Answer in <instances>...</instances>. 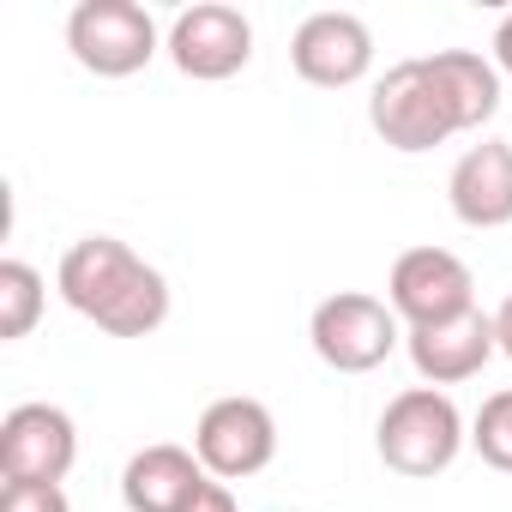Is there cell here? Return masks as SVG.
I'll list each match as a JSON object with an SVG mask.
<instances>
[{"label": "cell", "mask_w": 512, "mask_h": 512, "mask_svg": "<svg viewBox=\"0 0 512 512\" xmlns=\"http://www.w3.org/2000/svg\"><path fill=\"white\" fill-rule=\"evenodd\" d=\"M61 302L109 338H151L169 320V278L115 235H85L61 253Z\"/></svg>", "instance_id": "cell-1"}, {"label": "cell", "mask_w": 512, "mask_h": 512, "mask_svg": "<svg viewBox=\"0 0 512 512\" xmlns=\"http://www.w3.org/2000/svg\"><path fill=\"white\" fill-rule=\"evenodd\" d=\"M470 428L458 416V404L440 392V386H410L398 392L386 410H380V428H374V446H380V464L410 476V482H428L440 470L458 464Z\"/></svg>", "instance_id": "cell-2"}, {"label": "cell", "mask_w": 512, "mask_h": 512, "mask_svg": "<svg viewBox=\"0 0 512 512\" xmlns=\"http://www.w3.org/2000/svg\"><path fill=\"white\" fill-rule=\"evenodd\" d=\"M368 127H374L392 151L422 157V151H434V145H446V139L458 133V115H452V103L440 97L428 61L416 55V61H398V67H386V73L374 79V91H368Z\"/></svg>", "instance_id": "cell-3"}, {"label": "cell", "mask_w": 512, "mask_h": 512, "mask_svg": "<svg viewBox=\"0 0 512 512\" xmlns=\"http://www.w3.org/2000/svg\"><path fill=\"white\" fill-rule=\"evenodd\" d=\"M308 344L326 368L338 374H374L398 344H404V320L392 314V302L362 296V290H338L314 308L308 320Z\"/></svg>", "instance_id": "cell-4"}, {"label": "cell", "mask_w": 512, "mask_h": 512, "mask_svg": "<svg viewBox=\"0 0 512 512\" xmlns=\"http://www.w3.org/2000/svg\"><path fill=\"white\" fill-rule=\"evenodd\" d=\"M67 49L85 73L97 79H127L139 67H151V55L163 49L157 19L139 0H79L67 13Z\"/></svg>", "instance_id": "cell-5"}, {"label": "cell", "mask_w": 512, "mask_h": 512, "mask_svg": "<svg viewBox=\"0 0 512 512\" xmlns=\"http://www.w3.org/2000/svg\"><path fill=\"white\" fill-rule=\"evenodd\" d=\"M386 302L404 320V332L446 326V320L476 308V278H470V266L452 247H434V241L428 247H404L392 260V278H386Z\"/></svg>", "instance_id": "cell-6"}, {"label": "cell", "mask_w": 512, "mask_h": 512, "mask_svg": "<svg viewBox=\"0 0 512 512\" xmlns=\"http://www.w3.org/2000/svg\"><path fill=\"white\" fill-rule=\"evenodd\" d=\"M193 452L217 482H247L278 458V416L260 398H217L193 428Z\"/></svg>", "instance_id": "cell-7"}, {"label": "cell", "mask_w": 512, "mask_h": 512, "mask_svg": "<svg viewBox=\"0 0 512 512\" xmlns=\"http://www.w3.org/2000/svg\"><path fill=\"white\" fill-rule=\"evenodd\" d=\"M169 61L199 79V85H217V79H235L247 61H253V25L241 7H223V0H199V7H181L169 37H163Z\"/></svg>", "instance_id": "cell-8"}, {"label": "cell", "mask_w": 512, "mask_h": 512, "mask_svg": "<svg viewBox=\"0 0 512 512\" xmlns=\"http://www.w3.org/2000/svg\"><path fill=\"white\" fill-rule=\"evenodd\" d=\"M79 464V428L61 404H19L0 422V476L7 482H67Z\"/></svg>", "instance_id": "cell-9"}, {"label": "cell", "mask_w": 512, "mask_h": 512, "mask_svg": "<svg viewBox=\"0 0 512 512\" xmlns=\"http://www.w3.org/2000/svg\"><path fill=\"white\" fill-rule=\"evenodd\" d=\"M290 61L314 91H350L374 67V31L356 13H308L290 37Z\"/></svg>", "instance_id": "cell-10"}, {"label": "cell", "mask_w": 512, "mask_h": 512, "mask_svg": "<svg viewBox=\"0 0 512 512\" xmlns=\"http://www.w3.org/2000/svg\"><path fill=\"white\" fill-rule=\"evenodd\" d=\"M404 350H410V368L422 374V386H458V380H476L488 362H494V350H500V338H494V314H482V308H470V314H458V320H446V326H422V332H404Z\"/></svg>", "instance_id": "cell-11"}, {"label": "cell", "mask_w": 512, "mask_h": 512, "mask_svg": "<svg viewBox=\"0 0 512 512\" xmlns=\"http://www.w3.org/2000/svg\"><path fill=\"white\" fill-rule=\"evenodd\" d=\"M446 205L464 229H506L512 223V145L482 139L446 175Z\"/></svg>", "instance_id": "cell-12"}, {"label": "cell", "mask_w": 512, "mask_h": 512, "mask_svg": "<svg viewBox=\"0 0 512 512\" xmlns=\"http://www.w3.org/2000/svg\"><path fill=\"white\" fill-rule=\"evenodd\" d=\"M205 482H211V470L199 464V452L157 440V446H139V452L127 458V470H121V500H127V512H187V500H193Z\"/></svg>", "instance_id": "cell-13"}, {"label": "cell", "mask_w": 512, "mask_h": 512, "mask_svg": "<svg viewBox=\"0 0 512 512\" xmlns=\"http://www.w3.org/2000/svg\"><path fill=\"white\" fill-rule=\"evenodd\" d=\"M422 61H428V73H434L440 97L452 103L458 133H476L482 121L500 115V67H494L488 55H476V49H434V55H422Z\"/></svg>", "instance_id": "cell-14"}, {"label": "cell", "mask_w": 512, "mask_h": 512, "mask_svg": "<svg viewBox=\"0 0 512 512\" xmlns=\"http://www.w3.org/2000/svg\"><path fill=\"white\" fill-rule=\"evenodd\" d=\"M43 302H49V290H43V272L37 266L0 260V338H7V344L31 338V326L43 320Z\"/></svg>", "instance_id": "cell-15"}, {"label": "cell", "mask_w": 512, "mask_h": 512, "mask_svg": "<svg viewBox=\"0 0 512 512\" xmlns=\"http://www.w3.org/2000/svg\"><path fill=\"white\" fill-rule=\"evenodd\" d=\"M470 446H476V458H482L488 470L512 476V386L482 398V410H476V422H470Z\"/></svg>", "instance_id": "cell-16"}, {"label": "cell", "mask_w": 512, "mask_h": 512, "mask_svg": "<svg viewBox=\"0 0 512 512\" xmlns=\"http://www.w3.org/2000/svg\"><path fill=\"white\" fill-rule=\"evenodd\" d=\"M0 512H73L61 482H0Z\"/></svg>", "instance_id": "cell-17"}, {"label": "cell", "mask_w": 512, "mask_h": 512, "mask_svg": "<svg viewBox=\"0 0 512 512\" xmlns=\"http://www.w3.org/2000/svg\"><path fill=\"white\" fill-rule=\"evenodd\" d=\"M187 512H235V488L211 476V482H205V488H199V494L187 500Z\"/></svg>", "instance_id": "cell-18"}, {"label": "cell", "mask_w": 512, "mask_h": 512, "mask_svg": "<svg viewBox=\"0 0 512 512\" xmlns=\"http://www.w3.org/2000/svg\"><path fill=\"white\" fill-rule=\"evenodd\" d=\"M488 61H494V67H500V73L512 79V13H506V19L494 25V49H488Z\"/></svg>", "instance_id": "cell-19"}, {"label": "cell", "mask_w": 512, "mask_h": 512, "mask_svg": "<svg viewBox=\"0 0 512 512\" xmlns=\"http://www.w3.org/2000/svg\"><path fill=\"white\" fill-rule=\"evenodd\" d=\"M494 338H500V356H512V296L494 308Z\"/></svg>", "instance_id": "cell-20"}]
</instances>
